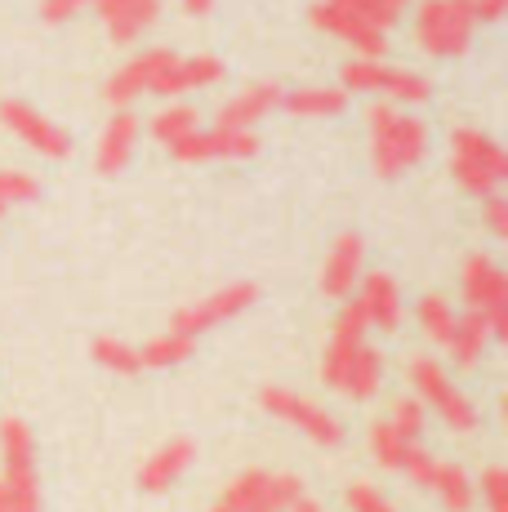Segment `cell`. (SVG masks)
<instances>
[{"instance_id": "obj_1", "label": "cell", "mask_w": 508, "mask_h": 512, "mask_svg": "<svg viewBox=\"0 0 508 512\" xmlns=\"http://www.w3.org/2000/svg\"><path fill=\"white\" fill-rule=\"evenodd\" d=\"M428 152V125L419 116L397 112L393 103L370 107V156L379 179H397L410 165H419Z\"/></svg>"}, {"instance_id": "obj_2", "label": "cell", "mask_w": 508, "mask_h": 512, "mask_svg": "<svg viewBox=\"0 0 508 512\" xmlns=\"http://www.w3.org/2000/svg\"><path fill=\"white\" fill-rule=\"evenodd\" d=\"M473 0H419L415 9V41L433 58H459L473 45Z\"/></svg>"}, {"instance_id": "obj_3", "label": "cell", "mask_w": 508, "mask_h": 512, "mask_svg": "<svg viewBox=\"0 0 508 512\" xmlns=\"http://www.w3.org/2000/svg\"><path fill=\"white\" fill-rule=\"evenodd\" d=\"M451 174L464 192L491 196L508 179V152L495 139H486L482 130L464 125V130L451 134Z\"/></svg>"}, {"instance_id": "obj_4", "label": "cell", "mask_w": 508, "mask_h": 512, "mask_svg": "<svg viewBox=\"0 0 508 512\" xmlns=\"http://www.w3.org/2000/svg\"><path fill=\"white\" fill-rule=\"evenodd\" d=\"M410 383H415L419 401H428V406H437V419L446 423L451 432H477V423H482V415H477L473 397H464V392L451 383V374H446L442 366H437L433 357H415L406 366Z\"/></svg>"}, {"instance_id": "obj_5", "label": "cell", "mask_w": 508, "mask_h": 512, "mask_svg": "<svg viewBox=\"0 0 508 512\" xmlns=\"http://www.w3.org/2000/svg\"><path fill=\"white\" fill-rule=\"evenodd\" d=\"M459 285H464L468 308L486 312V326H491V334L508 339V277H504L500 263H495L491 254H468Z\"/></svg>"}, {"instance_id": "obj_6", "label": "cell", "mask_w": 508, "mask_h": 512, "mask_svg": "<svg viewBox=\"0 0 508 512\" xmlns=\"http://www.w3.org/2000/svg\"><path fill=\"white\" fill-rule=\"evenodd\" d=\"M312 27L348 41L357 49V58H384V49H388V32L361 14L357 0H317L312 5Z\"/></svg>"}, {"instance_id": "obj_7", "label": "cell", "mask_w": 508, "mask_h": 512, "mask_svg": "<svg viewBox=\"0 0 508 512\" xmlns=\"http://www.w3.org/2000/svg\"><path fill=\"white\" fill-rule=\"evenodd\" d=\"M304 495V481L290 477V472H241V477L228 481V490H223V504L241 508V512H290V504Z\"/></svg>"}, {"instance_id": "obj_8", "label": "cell", "mask_w": 508, "mask_h": 512, "mask_svg": "<svg viewBox=\"0 0 508 512\" xmlns=\"http://www.w3.org/2000/svg\"><path fill=\"white\" fill-rule=\"evenodd\" d=\"M259 406L268 410L272 419H281V423H290V428L308 432L317 446H339V441H344V423L330 415V410H321L317 401L299 397V392H290V388H263L259 392Z\"/></svg>"}, {"instance_id": "obj_9", "label": "cell", "mask_w": 508, "mask_h": 512, "mask_svg": "<svg viewBox=\"0 0 508 512\" xmlns=\"http://www.w3.org/2000/svg\"><path fill=\"white\" fill-rule=\"evenodd\" d=\"M170 156L183 165L197 161H250L259 156V134L254 130H228V125H214V130H192L179 143H170Z\"/></svg>"}, {"instance_id": "obj_10", "label": "cell", "mask_w": 508, "mask_h": 512, "mask_svg": "<svg viewBox=\"0 0 508 512\" xmlns=\"http://www.w3.org/2000/svg\"><path fill=\"white\" fill-rule=\"evenodd\" d=\"M0 125H5L9 134H18L32 152H41L45 161H67V156H72V139H67L54 121H45L36 107L18 103V98H5V103H0Z\"/></svg>"}, {"instance_id": "obj_11", "label": "cell", "mask_w": 508, "mask_h": 512, "mask_svg": "<svg viewBox=\"0 0 508 512\" xmlns=\"http://www.w3.org/2000/svg\"><path fill=\"white\" fill-rule=\"evenodd\" d=\"M254 299H259V285H250V281L223 285V290L210 294V299H201V303H192V308L174 312V326L170 330L192 334V339H197L201 330L219 326V321H232V317H241L246 308H254Z\"/></svg>"}, {"instance_id": "obj_12", "label": "cell", "mask_w": 508, "mask_h": 512, "mask_svg": "<svg viewBox=\"0 0 508 512\" xmlns=\"http://www.w3.org/2000/svg\"><path fill=\"white\" fill-rule=\"evenodd\" d=\"M366 330H370L366 312H361L357 303H344V312H339L335 330H330L326 357H321V379H326V388L344 392V383H348V366H353L357 348L366 343Z\"/></svg>"}, {"instance_id": "obj_13", "label": "cell", "mask_w": 508, "mask_h": 512, "mask_svg": "<svg viewBox=\"0 0 508 512\" xmlns=\"http://www.w3.org/2000/svg\"><path fill=\"white\" fill-rule=\"evenodd\" d=\"M361 268H366V241L357 232H339L330 241L326 263H321V294L326 299H348L361 281Z\"/></svg>"}, {"instance_id": "obj_14", "label": "cell", "mask_w": 508, "mask_h": 512, "mask_svg": "<svg viewBox=\"0 0 508 512\" xmlns=\"http://www.w3.org/2000/svg\"><path fill=\"white\" fill-rule=\"evenodd\" d=\"M223 76H228V67H223L214 54H192V58H179V54H174L170 63H165L161 72H156L152 94H161V98H179V94L205 90V85H219Z\"/></svg>"}, {"instance_id": "obj_15", "label": "cell", "mask_w": 508, "mask_h": 512, "mask_svg": "<svg viewBox=\"0 0 508 512\" xmlns=\"http://www.w3.org/2000/svg\"><path fill=\"white\" fill-rule=\"evenodd\" d=\"M357 308L366 312V321L375 330H397L406 317L402 285L388 277V272H366V277L357 281Z\"/></svg>"}, {"instance_id": "obj_16", "label": "cell", "mask_w": 508, "mask_h": 512, "mask_svg": "<svg viewBox=\"0 0 508 512\" xmlns=\"http://www.w3.org/2000/svg\"><path fill=\"white\" fill-rule=\"evenodd\" d=\"M170 49H148V54H139V58H130V63L121 67V72L112 76V81L103 85V98L112 107H130L134 98H143L152 90V81H156V72H161L165 63H170Z\"/></svg>"}, {"instance_id": "obj_17", "label": "cell", "mask_w": 508, "mask_h": 512, "mask_svg": "<svg viewBox=\"0 0 508 512\" xmlns=\"http://www.w3.org/2000/svg\"><path fill=\"white\" fill-rule=\"evenodd\" d=\"M94 5H99V18L116 45L139 41L156 18H161V0H94Z\"/></svg>"}, {"instance_id": "obj_18", "label": "cell", "mask_w": 508, "mask_h": 512, "mask_svg": "<svg viewBox=\"0 0 508 512\" xmlns=\"http://www.w3.org/2000/svg\"><path fill=\"white\" fill-rule=\"evenodd\" d=\"M192 459H197V441H188V437L165 441L148 464L139 468V490H148V495H165V490H170L174 481L192 468Z\"/></svg>"}, {"instance_id": "obj_19", "label": "cell", "mask_w": 508, "mask_h": 512, "mask_svg": "<svg viewBox=\"0 0 508 512\" xmlns=\"http://www.w3.org/2000/svg\"><path fill=\"white\" fill-rule=\"evenodd\" d=\"M281 94H286V90H281V85H272V81L250 85V90H241L237 98H228V103L219 107L214 125H228V130H254L263 116L281 107Z\"/></svg>"}, {"instance_id": "obj_20", "label": "cell", "mask_w": 508, "mask_h": 512, "mask_svg": "<svg viewBox=\"0 0 508 512\" xmlns=\"http://www.w3.org/2000/svg\"><path fill=\"white\" fill-rule=\"evenodd\" d=\"M134 143H139V116H134L130 107H116V116L107 121V130L99 139V174L116 179V174L130 165Z\"/></svg>"}, {"instance_id": "obj_21", "label": "cell", "mask_w": 508, "mask_h": 512, "mask_svg": "<svg viewBox=\"0 0 508 512\" xmlns=\"http://www.w3.org/2000/svg\"><path fill=\"white\" fill-rule=\"evenodd\" d=\"M491 339L495 334H491V326H486V312L468 308L464 317H455V330H451V343H446V348H451L459 370H473L477 361H482V352H486Z\"/></svg>"}, {"instance_id": "obj_22", "label": "cell", "mask_w": 508, "mask_h": 512, "mask_svg": "<svg viewBox=\"0 0 508 512\" xmlns=\"http://www.w3.org/2000/svg\"><path fill=\"white\" fill-rule=\"evenodd\" d=\"M281 107L290 116H339L348 107V90H330V85H304V90L281 94Z\"/></svg>"}, {"instance_id": "obj_23", "label": "cell", "mask_w": 508, "mask_h": 512, "mask_svg": "<svg viewBox=\"0 0 508 512\" xmlns=\"http://www.w3.org/2000/svg\"><path fill=\"white\" fill-rule=\"evenodd\" d=\"M379 388H384V357H379V348L361 343L357 357H353V366H348L344 392H348L353 401H366V397H375Z\"/></svg>"}, {"instance_id": "obj_24", "label": "cell", "mask_w": 508, "mask_h": 512, "mask_svg": "<svg viewBox=\"0 0 508 512\" xmlns=\"http://www.w3.org/2000/svg\"><path fill=\"white\" fill-rule=\"evenodd\" d=\"M433 490H437V499L446 504V512H468V508H473V499H477L473 477H468L459 464H437Z\"/></svg>"}, {"instance_id": "obj_25", "label": "cell", "mask_w": 508, "mask_h": 512, "mask_svg": "<svg viewBox=\"0 0 508 512\" xmlns=\"http://www.w3.org/2000/svg\"><path fill=\"white\" fill-rule=\"evenodd\" d=\"M0 455H5V468H36V441L23 419H0Z\"/></svg>"}, {"instance_id": "obj_26", "label": "cell", "mask_w": 508, "mask_h": 512, "mask_svg": "<svg viewBox=\"0 0 508 512\" xmlns=\"http://www.w3.org/2000/svg\"><path fill=\"white\" fill-rule=\"evenodd\" d=\"M415 317H419V330L428 334V343H437V348H446V343H451L455 308L442 299V294H424V299L415 303Z\"/></svg>"}, {"instance_id": "obj_27", "label": "cell", "mask_w": 508, "mask_h": 512, "mask_svg": "<svg viewBox=\"0 0 508 512\" xmlns=\"http://www.w3.org/2000/svg\"><path fill=\"white\" fill-rule=\"evenodd\" d=\"M192 352H197V339L192 334H179V330H170V334H161V339H152L148 348H139V361H143V370H165V366H179V361H188Z\"/></svg>"}, {"instance_id": "obj_28", "label": "cell", "mask_w": 508, "mask_h": 512, "mask_svg": "<svg viewBox=\"0 0 508 512\" xmlns=\"http://www.w3.org/2000/svg\"><path fill=\"white\" fill-rule=\"evenodd\" d=\"M379 94H384V98H397V103L419 107V103H428V98H433V85H428V76L406 72V67H384Z\"/></svg>"}, {"instance_id": "obj_29", "label": "cell", "mask_w": 508, "mask_h": 512, "mask_svg": "<svg viewBox=\"0 0 508 512\" xmlns=\"http://www.w3.org/2000/svg\"><path fill=\"white\" fill-rule=\"evenodd\" d=\"M192 130H201V116H197V107H188V103H174L152 116V139L165 147L179 143L183 134H192Z\"/></svg>"}, {"instance_id": "obj_30", "label": "cell", "mask_w": 508, "mask_h": 512, "mask_svg": "<svg viewBox=\"0 0 508 512\" xmlns=\"http://www.w3.org/2000/svg\"><path fill=\"white\" fill-rule=\"evenodd\" d=\"M366 441H370V459H375L379 468H384V472H402V455H406L410 441L397 437L393 423L379 419L375 428H370V437H366Z\"/></svg>"}, {"instance_id": "obj_31", "label": "cell", "mask_w": 508, "mask_h": 512, "mask_svg": "<svg viewBox=\"0 0 508 512\" xmlns=\"http://www.w3.org/2000/svg\"><path fill=\"white\" fill-rule=\"evenodd\" d=\"M5 490H9V508L14 512H41V481L36 468H5Z\"/></svg>"}, {"instance_id": "obj_32", "label": "cell", "mask_w": 508, "mask_h": 512, "mask_svg": "<svg viewBox=\"0 0 508 512\" xmlns=\"http://www.w3.org/2000/svg\"><path fill=\"white\" fill-rule=\"evenodd\" d=\"M94 361H99L103 370H116V374H139L143 361H139V348H130V343L112 339V334H103V339H94Z\"/></svg>"}, {"instance_id": "obj_33", "label": "cell", "mask_w": 508, "mask_h": 512, "mask_svg": "<svg viewBox=\"0 0 508 512\" xmlns=\"http://www.w3.org/2000/svg\"><path fill=\"white\" fill-rule=\"evenodd\" d=\"M384 58H353L344 63V90L348 94H379V81H384Z\"/></svg>"}, {"instance_id": "obj_34", "label": "cell", "mask_w": 508, "mask_h": 512, "mask_svg": "<svg viewBox=\"0 0 508 512\" xmlns=\"http://www.w3.org/2000/svg\"><path fill=\"white\" fill-rule=\"evenodd\" d=\"M388 423L397 428V437H402V441H419V432H424V423H428L424 401H419V397H397L393 419H388Z\"/></svg>"}, {"instance_id": "obj_35", "label": "cell", "mask_w": 508, "mask_h": 512, "mask_svg": "<svg viewBox=\"0 0 508 512\" xmlns=\"http://www.w3.org/2000/svg\"><path fill=\"white\" fill-rule=\"evenodd\" d=\"M41 196V183L23 170H0V205H32Z\"/></svg>"}, {"instance_id": "obj_36", "label": "cell", "mask_w": 508, "mask_h": 512, "mask_svg": "<svg viewBox=\"0 0 508 512\" xmlns=\"http://www.w3.org/2000/svg\"><path fill=\"white\" fill-rule=\"evenodd\" d=\"M402 472L410 481H415V486H424V490H433V472H437V455H428L424 446H415V441H410L406 446V455H402Z\"/></svg>"}, {"instance_id": "obj_37", "label": "cell", "mask_w": 508, "mask_h": 512, "mask_svg": "<svg viewBox=\"0 0 508 512\" xmlns=\"http://www.w3.org/2000/svg\"><path fill=\"white\" fill-rule=\"evenodd\" d=\"M348 508L353 512H397L393 499L379 486H370V481H353V486H348Z\"/></svg>"}, {"instance_id": "obj_38", "label": "cell", "mask_w": 508, "mask_h": 512, "mask_svg": "<svg viewBox=\"0 0 508 512\" xmlns=\"http://www.w3.org/2000/svg\"><path fill=\"white\" fill-rule=\"evenodd\" d=\"M357 9H361V14H366L375 27H384V32H388L393 23H402V14L410 9V0H357Z\"/></svg>"}, {"instance_id": "obj_39", "label": "cell", "mask_w": 508, "mask_h": 512, "mask_svg": "<svg viewBox=\"0 0 508 512\" xmlns=\"http://www.w3.org/2000/svg\"><path fill=\"white\" fill-rule=\"evenodd\" d=\"M477 490H482V499L491 512H508V472L504 468H486Z\"/></svg>"}, {"instance_id": "obj_40", "label": "cell", "mask_w": 508, "mask_h": 512, "mask_svg": "<svg viewBox=\"0 0 508 512\" xmlns=\"http://www.w3.org/2000/svg\"><path fill=\"white\" fill-rule=\"evenodd\" d=\"M85 5H94V0H41V18L45 23H67V18H76Z\"/></svg>"}, {"instance_id": "obj_41", "label": "cell", "mask_w": 508, "mask_h": 512, "mask_svg": "<svg viewBox=\"0 0 508 512\" xmlns=\"http://www.w3.org/2000/svg\"><path fill=\"white\" fill-rule=\"evenodd\" d=\"M486 228L500 236V241L508 236V201H504V196H495V192L486 196Z\"/></svg>"}, {"instance_id": "obj_42", "label": "cell", "mask_w": 508, "mask_h": 512, "mask_svg": "<svg viewBox=\"0 0 508 512\" xmlns=\"http://www.w3.org/2000/svg\"><path fill=\"white\" fill-rule=\"evenodd\" d=\"M504 9H508V0H473V14H477V23H500V18H504Z\"/></svg>"}, {"instance_id": "obj_43", "label": "cell", "mask_w": 508, "mask_h": 512, "mask_svg": "<svg viewBox=\"0 0 508 512\" xmlns=\"http://www.w3.org/2000/svg\"><path fill=\"white\" fill-rule=\"evenodd\" d=\"M179 5L188 9V14H197V18H201V14H210V9H214V0H179Z\"/></svg>"}, {"instance_id": "obj_44", "label": "cell", "mask_w": 508, "mask_h": 512, "mask_svg": "<svg viewBox=\"0 0 508 512\" xmlns=\"http://www.w3.org/2000/svg\"><path fill=\"white\" fill-rule=\"evenodd\" d=\"M290 512H321V504H312V499H308V495H299V499H295V504H290Z\"/></svg>"}, {"instance_id": "obj_45", "label": "cell", "mask_w": 508, "mask_h": 512, "mask_svg": "<svg viewBox=\"0 0 508 512\" xmlns=\"http://www.w3.org/2000/svg\"><path fill=\"white\" fill-rule=\"evenodd\" d=\"M0 512H14V508H9V490H5V481H0Z\"/></svg>"}, {"instance_id": "obj_46", "label": "cell", "mask_w": 508, "mask_h": 512, "mask_svg": "<svg viewBox=\"0 0 508 512\" xmlns=\"http://www.w3.org/2000/svg\"><path fill=\"white\" fill-rule=\"evenodd\" d=\"M210 512H241V508H232V504H223V499H219V504H214Z\"/></svg>"}, {"instance_id": "obj_47", "label": "cell", "mask_w": 508, "mask_h": 512, "mask_svg": "<svg viewBox=\"0 0 508 512\" xmlns=\"http://www.w3.org/2000/svg\"><path fill=\"white\" fill-rule=\"evenodd\" d=\"M0 214H5V205H0Z\"/></svg>"}]
</instances>
